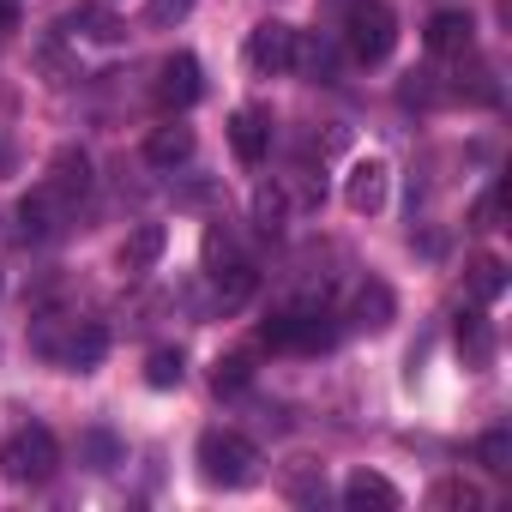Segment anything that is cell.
I'll use <instances>...</instances> for the list:
<instances>
[{
    "instance_id": "cell-1",
    "label": "cell",
    "mask_w": 512,
    "mask_h": 512,
    "mask_svg": "<svg viewBox=\"0 0 512 512\" xmlns=\"http://www.w3.org/2000/svg\"><path fill=\"white\" fill-rule=\"evenodd\" d=\"M199 476L211 488H247L260 476V446L235 428H211V434H199Z\"/></svg>"
},
{
    "instance_id": "cell-2",
    "label": "cell",
    "mask_w": 512,
    "mask_h": 512,
    "mask_svg": "<svg viewBox=\"0 0 512 512\" xmlns=\"http://www.w3.org/2000/svg\"><path fill=\"white\" fill-rule=\"evenodd\" d=\"M260 344H266V350L314 356V350H332V344H338V326H332V314H326L320 302H296V308H284V314H272V320L260 326Z\"/></svg>"
},
{
    "instance_id": "cell-3",
    "label": "cell",
    "mask_w": 512,
    "mask_h": 512,
    "mask_svg": "<svg viewBox=\"0 0 512 512\" xmlns=\"http://www.w3.org/2000/svg\"><path fill=\"white\" fill-rule=\"evenodd\" d=\"M344 49L362 67H380L398 49V13L386 7V0H356V7L344 13Z\"/></svg>"
},
{
    "instance_id": "cell-4",
    "label": "cell",
    "mask_w": 512,
    "mask_h": 512,
    "mask_svg": "<svg viewBox=\"0 0 512 512\" xmlns=\"http://www.w3.org/2000/svg\"><path fill=\"white\" fill-rule=\"evenodd\" d=\"M55 470H61V440H55L49 428H37V422L19 428L7 446H0V476H7V482H31V488H37V482H49Z\"/></svg>"
},
{
    "instance_id": "cell-5",
    "label": "cell",
    "mask_w": 512,
    "mask_h": 512,
    "mask_svg": "<svg viewBox=\"0 0 512 512\" xmlns=\"http://www.w3.org/2000/svg\"><path fill=\"white\" fill-rule=\"evenodd\" d=\"M19 241H49V235H61L67 229V217H73V199L67 193H55L49 181H37L25 199H19Z\"/></svg>"
},
{
    "instance_id": "cell-6",
    "label": "cell",
    "mask_w": 512,
    "mask_h": 512,
    "mask_svg": "<svg viewBox=\"0 0 512 512\" xmlns=\"http://www.w3.org/2000/svg\"><path fill=\"white\" fill-rule=\"evenodd\" d=\"M247 67L260 73V79L290 73V67H296V31H290V25H278V19L253 25V31H247Z\"/></svg>"
},
{
    "instance_id": "cell-7",
    "label": "cell",
    "mask_w": 512,
    "mask_h": 512,
    "mask_svg": "<svg viewBox=\"0 0 512 512\" xmlns=\"http://www.w3.org/2000/svg\"><path fill=\"white\" fill-rule=\"evenodd\" d=\"M386 187H392V169H386L380 157H362V163H350V175H344V199H350L356 217H374V211L386 205Z\"/></svg>"
},
{
    "instance_id": "cell-8",
    "label": "cell",
    "mask_w": 512,
    "mask_h": 512,
    "mask_svg": "<svg viewBox=\"0 0 512 512\" xmlns=\"http://www.w3.org/2000/svg\"><path fill=\"white\" fill-rule=\"evenodd\" d=\"M199 61L193 55H169L163 67H157V103L163 109H187V103H199Z\"/></svg>"
},
{
    "instance_id": "cell-9",
    "label": "cell",
    "mask_w": 512,
    "mask_h": 512,
    "mask_svg": "<svg viewBox=\"0 0 512 512\" xmlns=\"http://www.w3.org/2000/svg\"><path fill=\"white\" fill-rule=\"evenodd\" d=\"M229 145H235V157L253 169V163H266V151H272V121L260 115V109H235L229 115Z\"/></svg>"
},
{
    "instance_id": "cell-10",
    "label": "cell",
    "mask_w": 512,
    "mask_h": 512,
    "mask_svg": "<svg viewBox=\"0 0 512 512\" xmlns=\"http://www.w3.org/2000/svg\"><path fill=\"white\" fill-rule=\"evenodd\" d=\"M163 247H169V229H163V223H139V229L121 241L115 260H121V272H127V278H139V272H151V266L163 260Z\"/></svg>"
},
{
    "instance_id": "cell-11",
    "label": "cell",
    "mask_w": 512,
    "mask_h": 512,
    "mask_svg": "<svg viewBox=\"0 0 512 512\" xmlns=\"http://www.w3.org/2000/svg\"><path fill=\"white\" fill-rule=\"evenodd\" d=\"M476 19L470 13H434L428 19V55H470Z\"/></svg>"
},
{
    "instance_id": "cell-12",
    "label": "cell",
    "mask_w": 512,
    "mask_h": 512,
    "mask_svg": "<svg viewBox=\"0 0 512 512\" xmlns=\"http://www.w3.org/2000/svg\"><path fill=\"white\" fill-rule=\"evenodd\" d=\"M43 181L79 205V199L91 193V157H85L79 145H67V151H55V163H49V175H43Z\"/></svg>"
},
{
    "instance_id": "cell-13",
    "label": "cell",
    "mask_w": 512,
    "mask_h": 512,
    "mask_svg": "<svg viewBox=\"0 0 512 512\" xmlns=\"http://www.w3.org/2000/svg\"><path fill=\"white\" fill-rule=\"evenodd\" d=\"M103 350H109V332H103V326H91V320H85V326L73 320L67 344H55L49 356H61L67 368H79V374H85V368H97V362H103Z\"/></svg>"
},
{
    "instance_id": "cell-14",
    "label": "cell",
    "mask_w": 512,
    "mask_h": 512,
    "mask_svg": "<svg viewBox=\"0 0 512 512\" xmlns=\"http://www.w3.org/2000/svg\"><path fill=\"white\" fill-rule=\"evenodd\" d=\"M211 284H217V308H223V314L247 308V296L260 290V278H253L247 260H223V266H211Z\"/></svg>"
},
{
    "instance_id": "cell-15",
    "label": "cell",
    "mask_w": 512,
    "mask_h": 512,
    "mask_svg": "<svg viewBox=\"0 0 512 512\" xmlns=\"http://www.w3.org/2000/svg\"><path fill=\"white\" fill-rule=\"evenodd\" d=\"M344 500H350L356 512H398V488H392L380 470H356V476L344 482Z\"/></svg>"
},
{
    "instance_id": "cell-16",
    "label": "cell",
    "mask_w": 512,
    "mask_h": 512,
    "mask_svg": "<svg viewBox=\"0 0 512 512\" xmlns=\"http://www.w3.org/2000/svg\"><path fill=\"white\" fill-rule=\"evenodd\" d=\"M350 326H362V332H386V326H392V290H386L380 278H368V284L356 290V302H350Z\"/></svg>"
},
{
    "instance_id": "cell-17",
    "label": "cell",
    "mask_w": 512,
    "mask_h": 512,
    "mask_svg": "<svg viewBox=\"0 0 512 512\" xmlns=\"http://www.w3.org/2000/svg\"><path fill=\"white\" fill-rule=\"evenodd\" d=\"M452 338H458L464 368H488V362H494V332H488V320H482V314H458Z\"/></svg>"
},
{
    "instance_id": "cell-18",
    "label": "cell",
    "mask_w": 512,
    "mask_h": 512,
    "mask_svg": "<svg viewBox=\"0 0 512 512\" xmlns=\"http://www.w3.org/2000/svg\"><path fill=\"white\" fill-rule=\"evenodd\" d=\"M193 157V133L187 127H157L151 139H145V163L151 169H175V163H187Z\"/></svg>"
},
{
    "instance_id": "cell-19",
    "label": "cell",
    "mask_w": 512,
    "mask_h": 512,
    "mask_svg": "<svg viewBox=\"0 0 512 512\" xmlns=\"http://www.w3.org/2000/svg\"><path fill=\"white\" fill-rule=\"evenodd\" d=\"M470 296H476V302H500V296H506V266L494 260V253L470 260Z\"/></svg>"
},
{
    "instance_id": "cell-20",
    "label": "cell",
    "mask_w": 512,
    "mask_h": 512,
    "mask_svg": "<svg viewBox=\"0 0 512 512\" xmlns=\"http://www.w3.org/2000/svg\"><path fill=\"white\" fill-rule=\"evenodd\" d=\"M284 217H290V199H284V187H260V193H253V223H260L266 235H278L284 229Z\"/></svg>"
},
{
    "instance_id": "cell-21",
    "label": "cell",
    "mask_w": 512,
    "mask_h": 512,
    "mask_svg": "<svg viewBox=\"0 0 512 512\" xmlns=\"http://www.w3.org/2000/svg\"><path fill=\"white\" fill-rule=\"evenodd\" d=\"M211 386H217V392H247V386H253V362H247V356H217Z\"/></svg>"
},
{
    "instance_id": "cell-22",
    "label": "cell",
    "mask_w": 512,
    "mask_h": 512,
    "mask_svg": "<svg viewBox=\"0 0 512 512\" xmlns=\"http://www.w3.org/2000/svg\"><path fill=\"white\" fill-rule=\"evenodd\" d=\"M181 350H157L151 362H145V386H157V392H169V386H181Z\"/></svg>"
},
{
    "instance_id": "cell-23",
    "label": "cell",
    "mask_w": 512,
    "mask_h": 512,
    "mask_svg": "<svg viewBox=\"0 0 512 512\" xmlns=\"http://www.w3.org/2000/svg\"><path fill=\"white\" fill-rule=\"evenodd\" d=\"M476 458H482L494 476H506V470H512V434H506V428L482 434V440H476Z\"/></svg>"
},
{
    "instance_id": "cell-24",
    "label": "cell",
    "mask_w": 512,
    "mask_h": 512,
    "mask_svg": "<svg viewBox=\"0 0 512 512\" xmlns=\"http://www.w3.org/2000/svg\"><path fill=\"white\" fill-rule=\"evenodd\" d=\"M67 25H85V37H91V43H115V37H121V25H115L109 13H91V7H79Z\"/></svg>"
},
{
    "instance_id": "cell-25",
    "label": "cell",
    "mask_w": 512,
    "mask_h": 512,
    "mask_svg": "<svg viewBox=\"0 0 512 512\" xmlns=\"http://www.w3.org/2000/svg\"><path fill=\"white\" fill-rule=\"evenodd\" d=\"M187 13H193V0H151V7H145L151 25H181Z\"/></svg>"
},
{
    "instance_id": "cell-26",
    "label": "cell",
    "mask_w": 512,
    "mask_h": 512,
    "mask_svg": "<svg viewBox=\"0 0 512 512\" xmlns=\"http://www.w3.org/2000/svg\"><path fill=\"white\" fill-rule=\"evenodd\" d=\"M434 506H476V488H464V482H446V488H434Z\"/></svg>"
},
{
    "instance_id": "cell-27",
    "label": "cell",
    "mask_w": 512,
    "mask_h": 512,
    "mask_svg": "<svg viewBox=\"0 0 512 512\" xmlns=\"http://www.w3.org/2000/svg\"><path fill=\"white\" fill-rule=\"evenodd\" d=\"M500 199H506V181H500V187H494V193L476 205V223H482V229H494V217H500Z\"/></svg>"
},
{
    "instance_id": "cell-28",
    "label": "cell",
    "mask_w": 512,
    "mask_h": 512,
    "mask_svg": "<svg viewBox=\"0 0 512 512\" xmlns=\"http://www.w3.org/2000/svg\"><path fill=\"white\" fill-rule=\"evenodd\" d=\"M7 13H13V7H7V0H0V19H7Z\"/></svg>"
}]
</instances>
